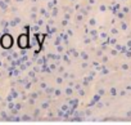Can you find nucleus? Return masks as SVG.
Listing matches in <instances>:
<instances>
[{"mask_svg": "<svg viewBox=\"0 0 131 125\" xmlns=\"http://www.w3.org/2000/svg\"><path fill=\"white\" fill-rule=\"evenodd\" d=\"M2 44H3L4 48H9V45H10V37H9L8 35L3 36V39H2Z\"/></svg>", "mask_w": 131, "mask_h": 125, "instance_id": "nucleus-1", "label": "nucleus"}]
</instances>
